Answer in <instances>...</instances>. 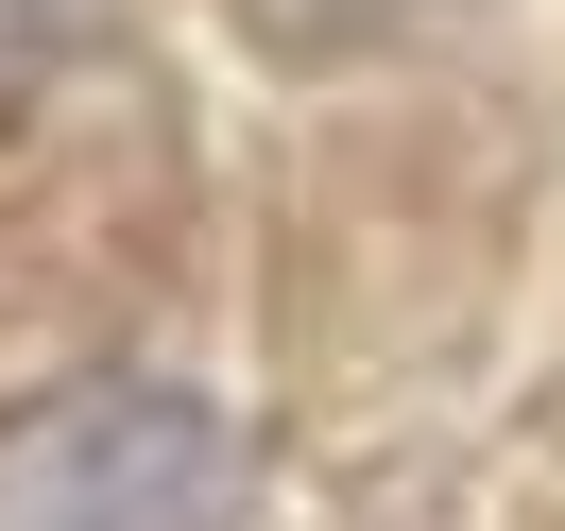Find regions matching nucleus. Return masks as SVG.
Instances as JSON below:
<instances>
[{"instance_id": "nucleus-2", "label": "nucleus", "mask_w": 565, "mask_h": 531, "mask_svg": "<svg viewBox=\"0 0 565 531\" xmlns=\"http://www.w3.org/2000/svg\"><path fill=\"white\" fill-rule=\"evenodd\" d=\"M275 52H377V35H412L428 0H241Z\"/></svg>"}, {"instance_id": "nucleus-3", "label": "nucleus", "mask_w": 565, "mask_h": 531, "mask_svg": "<svg viewBox=\"0 0 565 531\" xmlns=\"http://www.w3.org/2000/svg\"><path fill=\"white\" fill-rule=\"evenodd\" d=\"M52 52H70V0H0V104H35Z\"/></svg>"}, {"instance_id": "nucleus-1", "label": "nucleus", "mask_w": 565, "mask_h": 531, "mask_svg": "<svg viewBox=\"0 0 565 531\" xmlns=\"http://www.w3.org/2000/svg\"><path fill=\"white\" fill-rule=\"evenodd\" d=\"M241 514H257L241 412L154 360H104L0 412V531H241Z\"/></svg>"}]
</instances>
